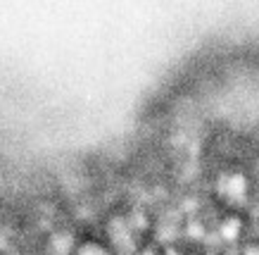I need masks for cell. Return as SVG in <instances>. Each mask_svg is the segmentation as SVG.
<instances>
[{"label":"cell","instance_id":"3","mask_svg":"<svg viewBox=\"0 0 259 255\" xmlns=\"http://www.w3.org/2000/svg\"><path fill=\"white\" fill-rule=\"evenodd\" d=\"M69 255H117V250L98 231H79Z\"/></svg>","mask_w":259,"mask_h":255},{"label":"cell","instance_id":"2","mask_svg":"<svg viewBox=\"0 0 259 255\" xmlns=\"http://www.w3.org/2000/svg\"><path fill=\"white\" fill-rule=\"evenodd\" d=\"M252 236L250 212L238 210H217L212 217V248L224 253H236L245 241Z\"/></svg>","mask_w":259,"mask_h":255},{"label":"cell","instance_id":"1","mask_svg":"<svg viewBox=\"0 0 259 255\" xmlns=\"http://www.w3.org/2000/svg\"><path fill=\"white\" fill-rule=\"evenodd\" d=\"M252 198H254V181L250 172H245L243 167H226L214 176L209 200L217 210L250 212Z\"/></svg>","mask_w":259,"mask_h":255},{"label":"cell","instance_id":"4","mask_svg":"<svg viewBox=\"0 0 259 255\" xmlns=\"http://www.w3.org/2000/svg\"><path fill=\"white\" fill-rule=\"evenodd\" d=\"M233 255H259V236H250Z\"/></svg>","mask_w":259,"mask_h":255},{"label":"cell","instance_id":"5","mask_svg":"<svg viewBox=\"0 0 259 255\" xmlns=\"http://www.w3.org/2000/svg\"><path fill=\"white\" fill-rule=\"evenodd\" d=\"M190 255H228V253H224V250H219V248H200V250H193Z\"/></svg>","mask_w":259,"mask_h":255},{"label":"cell","instance_id":"6","mask_svg":"<svg viewBox=\"0 0 259 255\" xmlns=\"http://www.w3.org/2000/svg\"><path fill=\"white\" fill-rule=\"evenodd\" d=\"M0 255H5V253H0Z\"/></svg>","mask_w":259,"mask_h":255}]
</instances>
